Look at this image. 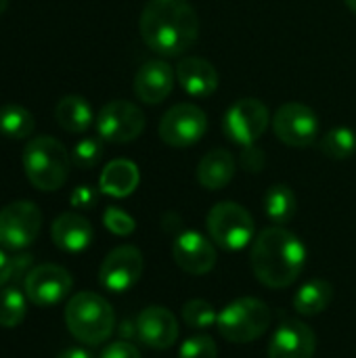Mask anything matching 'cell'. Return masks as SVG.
<instances>
[{
    "label": "cell",
    "instance_id": "cell-1",
    "mask_svg": "<svg viewBox=\"0 0 356 358\" xmlns=\"http://www.w3.org/2000/svg\"><path fill=\"white\" fill-rule=\"evenodd\" d=\"M141 38L162 57L187 52L199 36V17L189 0H149L141 13Z\"/></svg>",
    "mask_w": 356,
    "mask_h": 358
},
{
    "label": "cell",
    "instance_id": "cell-2",
    "mask_svg": "<svg viewBox=\"0 0 356 358\" xmlns=\"http://www.w3.org/2000/svg\"><path fill=\"white\" fill-rule=\"evenodd\" d=\"M250 260L256 279L264 287L283 289L302 275L306 248L285 227H269L254 239Z\"/></svg>",
    "mask_w": 356,
    "mask_h": 358
},
{
    "label": "cell",
    "instance_id": "cell-3",
    "mask_svg": "<svg viewBox=\"0 0 356 358\" xmlns=\"http://www.w3.org/2000/svg\"><path fill=\"white\" fill-rule=\"evenodd\" d=\"M23 170L38 191H57L67 182L71 157L65 145L52 136H34L23 149Z\"/></svg>",
    "mask_w": 356,
    "mask_h": 358
},
{
    "label": "cell",
    "instance_id": "cell-4",
    "mask_svg": "<svg viewBox=\"0 0 356 358\" xmlns=\"http://www.w3.org/2000/svg\"><path fill=\"white\" fill-rule=\"evenodd\" d=\"M65 325L78 342L97 346L113 334L115 313L103 296L80 292L71 296L65 306Z\"/></svg>",
    "mask_w": 356,
    "mask_h": 358
},
{
    "label": "cell",
    "instance_id": "cell-5",
    "mask_svg": "<svg viewBox=\"0 0 356 358\" xmlns=\"http://www.w3.org/2000/svg\"><path fill=\"white\" fill-rule=\"evenodd\" d=\"M271 308L258 298H239L227 304L216 321L220 336L231 344H250L271 327Z\"/></svg>",
    "mask_w": 356,
    "mask_h": 358
},
{
    "label": "cell",
    "instance_id": "cell-6",
    "mask_svg": "<svg viewBox=\"0 0 356 358\" xmlns=\"http://www.w3.org/2000/svg\"><path fill=\"white\" fill-rule=\"evenodd\" d=\"M206 227L212 241L227 252L243 250L254 239L256 231L252 214L235 201L216 203L208 214Z\"/></svg>",
    "mask_w": 356,
    "mask_h": 358
},
{
    "label": "cell",
    "instance_id": "cell-7",
    "mask_svg": "<svg viewBox=\"0 0 356 358\" xmlns=\"http://www.w3.org/2000/svg\"><path fill=\"white\" fill-rule=\"evenodd\" d=\"M42 229V212L31 201H13L0 210V245L4 250L29 248Z\"/></svg>",
    "mask_w": 356,
    "mask_h": 358
},
{
    "label": "cell",
    "instance_id": "cell-8",
    "mask_svg": "<svg viewBox=\"0 0 356 358\" xmlns=\"http://www.w3.org/2000/svg\"><path fill=\"white\" fill-rule=\"evenodd\" d=\"M208 130L204 109L193 103H178L170 107L159 122V136L166 145L183 149L195 145Z\"/></svg>",
    "mask_w": 356,
    "mask_h": 358
},
{
    "label": "cell",
    "instance_id": "cell-9",
    "mask_svg": "<svg viewBox=\"0 0 356 358\" xmlns=\"http://www.w3.org/2000/svg\"><path fill=\"white\" fill-rule=\"evenodd\" d=\"M273 130L277 138L290 147H308L319 138V117L304 103H285L273 115Z\"/></svg>",
    "mask_w": 356,
    "mask_h": 358
},
{
    "label": "cell",
    "instance_id": "cell-10",
    "mask_svg": "<svg viewBox=\"0 0 356 358\" xmlns=\"http://www.w3.org/2000/svg\"><path fill=\"white\" fill-rule=\"evenodd\" d=\"M269 124H271L269 109L258 99H241V101H237L227 111V115L222 120L225 134L233 143H237L241 147L254 145L266 132Z\"/></svg>",
    "mask_w": 356,
    "mask_h": 358
},
{
    "label": "cell",
    "instance_id": "cell-11",
    "mask_svg": "<svg viewBox=\"0 0 356 358\" xmlns=\"http://www.w3.org/2000/svg\"><path fill=\"white\" fill-rule=\"evenodd\" d=\"M145 130V113L130 101H111L97 115V132L107 143H130Z\"/></svg>",
    "mask_w": 356,
    "mask_h": 358
},
{
    "label": "cell",
    "instance_id": "cell-12",
    "mask_svg": "<svg viewBox=\"0 0 356 358\" xmlns=\"http://www.w3.org/2000/svg\"><path fill=\"white\" fill-rule=\"evenodd\" d=\"M143 268L145 260L141 250L134 245H120L105 256L99 271V281L107 292L124 294L138 283Z\"/></svg>",
    "mask_w": 356,
    "mask_h": 358
},
{
    "label": "cell",
    "instance_id": "cell-13",
    "mask_svg": "<svg viewBox=\"0 0 356 358\" xmlns=\"http://www.w3.org/2000/svg\"><path fill=\"white\" fill-rule=\"evenodd\" d=\"M73 279L59 264H40L25 275L23 292L36 306H55L71 292Z\"/></svg>",
    "mask_w": 356,
    "mask_h": 358
},
{
    "label": "cell",
    "instance_id": "cell-14",
    "mask_svg": "<svg viewBox=\"0 0 356 358\" xmlns=\"http://www.w3.org/2000/svg\"><path fill=\"white\" fill-rule=\"evenodd\" d=\"M174 262L189 275H208L216 266V248L197 231H185L174 239L172 245Z\"/></svg>",
    "mask_w": 356,
    "mask_h": 358
},
{
    "label": "cell",
    "instance_id": "cell-15",
    "mask_svg": "<svg viewBox=\"0 0 356 358\" xmlns=\"http://www.w3.org/2000/svg\"><path fill=\"white\" fill-rule=\"evenodd\" d=\"M136 338L153 350H168L178 340V321L164 306H149L136 317Z\"/></svg>",
    "mask_w": 356,
    "mask_h": 358
},
{
    "label": "cell",
    "instance_id": "cell-16",
    "mask_svg": "<svg viewBox=\"0 0 356 358\" xmlns=\"http://www.w3.org/2000/svg\"><path fill=\"white\" fill-rule=\"evenodd\" d=\"M317 350L315 331L302 321H283L269 344V358H313Z\"/></svg>",
    "mask_w": 356,
    "mask_h": 358
},
{
    "label": "cell",
    "instance_id": "cell-17",
    "mask_svg": "<svg viewBox=\"0 0 356 358\" xmlns=\"http://www.w3.org/2000/svg\"><path fill=\"white\" fill-rule=\"evenodd\" d=\"M174 69L166 61H147L134 76V92L147 105H157L174 88Z\"/></svg>",
    "mask_w": 356,
    "mask_h": 358
},
{
    "label": "cell",
    "instance_id": "cell-18",
    "mask_svg": "<svg viewBox=\"0 0 356 358\" xmlns=\"http://www.w3.org/2000/svg\"><path fill=\"white\" fill-rule=\"evenodd\" d=\"M50 237L59 250L78 254V252H84L92 243L94 231H92V224L88 222V218H84L82 214L63 212L61 216L55 218V222L50 227Z\"/></svg>",
    "mask_w": 356,
    "mask_h": 358
},
{
    "label": "cell",
    "instance_id": "cell-19",
    "mask_svg": "<svg viewBox=\"0 0 356 358\" xmlns=\"http://www.w3.org/2000/svg\"><path fill=\"white\" fill-rule=\"evenodd\" d=\"M176 80L185 92H189L195 99L210 96L218 88V71L216 67L201 59V57H185L176 65Z\"/></svg>",
    "mask_w": 356,
    "mask_h": 358
},
{
    "label": "cell",
    "instance_id": "cell-20",
    "mask_svg": "<svg viewBox=\"0 0 356 358\" xmlns=\"http://www.w3.org/2000/svg\"><path fill=\"white\" fill-rule=\"evenodd\" d=\"M141 180L138 168L130 159H113L109 162L99 178V187L109 197H128L136 191Z\"/></svg>",
    "mask_w": 356,
    "mask_h": 358
},
{
    "label": "cell",
    "instance_id": "cell-21",
    "mask_svg": "<svg viewBox=\"0 0 356 358\" xmlns=\"http://www.w3.org/2000/svg\"><path fill=\"white\" fill-rule=\"evenodd\" d=\"M235 170H237L235 157L225 149H214L201 157L197 166V180L201 187L210 191H218V189H225L233 180Z\"/></svg>",
    "mask_w": 356,
    "mask_h": 358
},
{
    "label": "cell",
    "instance_id": "cell-22",
    "mask_svg": "<svg viewBox=\"0 0 356 358\" xmlns=\"http://www.w3.org/2000/svg\"><path fill=\"white\" fill-rule=\"evenodd\" d=\"M55 120L57 124L71 134H82L90 128L92 124V109L86 103L84 96L78 94H67L63 96L57 107H55Z\"/></svg>",
    "mask_w": 356,
    "mask_h": 358
},
{
    "label": "cell",
    "instance_id": "cell-23",
    "mask_svg": "<svg viewBox=\"0 0 356 358\" xmlns=\"http://www.w3.org/2000/svg\"><path fill=\"white\" fill-rule=\"evenodd\" d=\"M334 300V287L329 281L325 279H313L308 283H304L296 296H294V308L298 315L304 317H315L321 315L329 308Z\"/></svg>",
    "mask_w": 356,
    "mask_h": 358
},
{
    "label": "cell",
    "instance_id": "cell-24",
    "mask_svg": "<svg viewBox=\"0 0 356 358\" xmlns=\"http://www.w3.org/2000/svg\"><path fill=\"white\" fill-rule=\"evenodd\" d=\"M298 210V201L294 191L287 185H273L264 195V212L277 224L283 227L294 220Z\"/></svg>",
    "mask_w": 356,
    "mask_h": 358
},
{
    "label": "cell",
    "instance_id": "cell-25",
    "mask_svg": "<svg viewBox=\"0 0 356 358\" xmlns=\"http://www.w3.org/2000/svg\"><path fill=\"white\" fill-rule=\"evenodd\" d=\"M34 115L21 107V105H15V103H8V105H2L0 107V134L6 136V138H27L31 132H34Z\"/></svg>",
    "mask_w": 356,
    "mask_h": 358
},
{
    "label": "cell",
    "instance_id": "cell-26",
    "mask_svg": "<svg viewBox=\"0 0 356 358\" xmlns=\"http://www.w3.org/2000/svg\"><path fill=\"white\" fill-rule=\"evenodd\" d=\"M27 315V296L17 287H0V327L13 329L23 323Z\"/></svg>",
    "mask_w": 356,
    "mask_h": 358
},
{
    "label": "cell",
    "instance_id": "cell-27",
    "mask_svg": "<svg viewBox=\"0 0 356 358\" xmlns=\"http://www.w3.org/2000/svg\"><path fill=\"white\" fill-rule=\"evenodd\" d=\"M319 149L323 155H327L332 159H348L350 155L356 153V132L346 126L332 128L327 134L321 136Z\"/></svg>",
    "mask_w": 356,
    "mask_h": 358
},
{
    "label": "cell",
    "instance_id": "cell-28",
    "mask_svg": "<svg viewBox=\"0 0 356 358\" xmlns=\"http://www.w3.org/2000/svg\"><path fill=\"white\" fill-rule=\"evenodd\" d=\"M183 321L191 329H208V327L216 325L218 315H216V310H214V306L210 302H206V300H189L183 306Z\"/></svg>",
    "mask_w": 356,
    "mask_h": 358
},
{
    "label": "cell",
    "instance_id": "cell-29",
    "mask_svg": "<svg viewBox=\"0 0 356 358\" xmlns=\"http://www.w3.org/2000/svg\"><path fill=\"white\" fill-rule=\"evenodd\" d=\"M101 155H103V147L97 138H82L80 143H76V147L71 151V162L78 168L88 170L99 164Z\"/></svg>",
    "mask_w": 356,
    "mask_h": 358
},
{
    "label": "cell",
    "instance_id": "cell-30",
    "mask_svg": "<svg viewBox=\"0 0 356 358\" xmlns=\"http://www.w3.org/2000/svg\"><path fill=\"white\" fill-rule=\"evenodd\" d=\"M178 358H218V346L210 336H193L180 346Z\"/></svg>",
    "mask_w": 356,
    "mask_h": 358
},
{
    "label": "cell",
    "instance_id": "cell-31",
    "mask_svg": "<svg viewBox=\"0 0 356 358\" xmlns=\"http://www.w3.org/2000/svg\"><path fill=\"white\" fill-rule=\"evenodd\" d=\"M103 224L107 227L109 233H113V235H118V237H128V235H132L134 229H136L134 218H132L128 212H124V210H120V208H113V206L105 210V214H103Z\"/></svg>",
    "mask_w": 356,
    "mask_h": 358
},
{
    "label": "cell",
    "instance_id": "cell-32",
    "mask_svg": "<svg viewBox=\"0 0 356 358\" xmlns=\"http://www.w3.org/2000/svg\"><path fill=\"white\" fill-rule=\"evenodd\" d=\"M239 162H241V168L243 170H248V172H260L264 168V153L258 147L250 145V147H243Z\"/></svg>",
    "mask_w": 356,
    "mask_h": 358
},
{
    "label": "cell",
    "instance_id": "cell-33",
    "mask_svg": "<svg viewBox=\"0 0 356 358\" xmlns=\"http://www.w3.org/2000/svg\"><path fill=\"white\" fill-rule=\"evenodd\" d=\"M101 358H141V352H138L136 346H132L130 342L120 340V342L109 344V346L103 350Z\"/></svg>",
    "mask_w": 356,
    "mask_h": 358
},
{
    "label": "cell",
    "instance_id": "cell-34",
    "mask_svg": "<svg viewBox=\"0 0 356 358\" xmlns=\"http://www.w3.org/2000/svg\"><path fill=\"white\" fill-rule=\"evenodd\" d=\"M97 203V193L90 187H78L71 193V206L78 210H88Z\"/></svg>",
    "mask_w": 356,
    "mask_h": 358
},
{
    "label": "cell",
    "instance_id": "cell-35",
    "mask_svg": "<svg viewBox=\"0 0 356 358\" xmlns=\"http://www.w3.org/2000/svg\"><path fill=\"white\" fill-rule=\"evenodd\" d=\"M15 275V262L0 250V287H4Z\"/></svg>",
    "mask_w": 356,
    "mask_h": 358
},
{
    "label": "cell",
    "instance_id": "cell-36",
    "mask_svg": "<svg viewBox=\"0 0 356 358\" xmlns=\"http://www.w3.org/2000/svg\"><path fill=\"white\" fill-rule=\"evenodd\" d=\"M57 358H92V355L86 352L84 348H67V350H63Z\"/></svg>",
    "mask_w": 356,
    "mask_h": 358
},
{
    "label": "cell",
    "instance_id": "cell-37",
    "mask_svg": "<svg viewBox=\"0 0 356 358\" xmlns=\"http://www.w3.org/2000/svg\"><path fill=\"white\" fill-rule=\"evenodd\" d=\"M344 2H346V6L356 15V0H344Z\"/></svg>",
    "mask_w": 356,
    "mask_h": 358
},
{
    "label": "cell",
    "instance_id": "cell-38",
    "mask_svg": "<svg viewBox=\"0 0 356 358\" xmlns=\"http://www.w3.org/2000/svg\"><path fill=\"white\" fill-rule=\"evenodd\" d=\"M6 6H8V0H0V15L6 10Z\"/></svg>",
    "mask_w": 356,
    "mask_h": 358
}]
</instances>
